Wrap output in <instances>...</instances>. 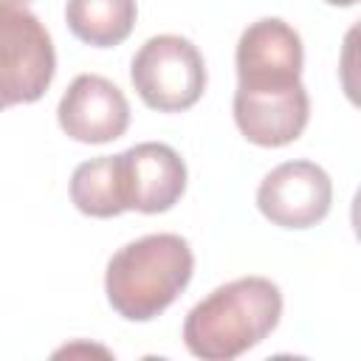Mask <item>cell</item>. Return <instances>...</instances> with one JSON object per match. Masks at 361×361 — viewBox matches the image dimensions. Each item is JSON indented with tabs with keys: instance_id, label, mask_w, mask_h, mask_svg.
Returning a JSON list of instances; mask_svg holds the SVG:
<instances>
[{
	"instance_id": "6da1fadb",
	"label": "cell",
	"mask_w": 361,
	"mask_h": 361,
	"mask_svg": "<svg viewBox=\"0 0 361 361\" xmlns=\"http://www.w3.org/2000/svg\"><path fill=\"white\" fill-rule=\"evenodd\" d=\"M282 316V290L268 276H240L203 296L183 322L195 358L231 361L268 338Z\"/></svg>"
},
{
	"instance_id": "7a4b0ae2",
	"label": "cell",
	"mask_w": 361,
	"mask_h": 361,
	"mask_svg": "<svg viewBox=\"0 0 361 361\" xmlns=\"http://www.w3.org/2000/svg\"><path fill=\"white\" fill-rule=\"evenodd\" d=\"M192 271L195 254L180 234H147L110 257L104 293L121 319L149 322L186 290Z\"/></svg>"
},
{
	"instance_id": "3957f363",
	"label": "cell",
	"mask_w": 361,
	"mask_h": 361,
	"mask_svg": "<svg viewBox=\"0 0 361 361\" xmlns=\"http://www.w3.org/2000/svg\"><path fill=\"white\" fill-rule=\"evenodd\" d=\"M54 71V39L39 17L23 0H0V110L42 99Z\"/></svg>"
},
{
	"instance_id": "277c9868",
	"label": "cell",
	"mask_w": 361,
	"mask_h": 361,
	"mask_svg": "<svg viewBox=\"0 0 361 361\" xmlns=\"http://www.w3.org/2000/svg\"><path fill=\"white\" fill-rule=\"evenodd\" d=\"M130 82L141 102L158 113H183L206 90V62L180 34L149 37L130 62Z\"/></svg>"
},
{
	"instance_id": "5b68a950",
	"label": "cell",
	"mask_w": 361,
	"mask_h": 361,
	"mask_svg": "<svg viewBox=\"0 0 361 361\" xmlns=\"http://www.w3.org/2000/svg\"><path fill=\"white\" fill-rule=\"evenodd\" d=\"M113 158L124 212L161 214L186 192V164L169 144L144 141Z\"/></svg>"
},
{
	"instance_id": "8992f818",
	"label": "cell",
	"mask_w": 361,
	"mask_h": 361,
	"mask_svg": "<svg viewBox=\"0 0 361 361\" xmlns=\"http://www.w3.org/2000/svg\"><path fill=\"white\" fill-rule=\"evenodd\" d=\"M330 203V175L313 161H285L257 189V209L279 228H310L327 217Z\"/></svg>"
},
{
	"instance_id": "52a82bcc",
	"label": "cell",
	"mask_w": 361,
	"mask_h": 361,
	"mask_svg": "<svg viewBox=\"0 0 361 361\" xmlns=\"http://www.w3.org/2000/svg\"><path fill=\"white\" fill-rule=\"evenodd\" d=\"M234 62L240 87H290L302 82V37L285 20L262 17L240 34Z\"/></svg>"
},
{
	"instance_id": "ba28073f",
	"label": "cell",
	"mask_w": 361,
	"mask_h": 361,
	"mask_svg": "<svg viewBox=\"0 0 361 361\" xmlns=\"http://www.w3.org/2000/svg\"><path fill=\"white\" fill-rule=\"evenodd\" d=\"M56 121L62 133L79 144H107L127 133L130 104L110 79L79 73L59 99Z\"/></svg>"
},
{
	"instance_id": "9c48e42d",
	"label": "cell",
	"mask_w": 361,
	"mask_h": 361,
	"mask_svg": "<svg viewBox=\"0 0 361 361\" xmlns=\"http://www.w3.org/2000/svg\"><path fill=\"white\" fill-rule=\"evenodd\" d=\"M310 118V96L302 82L290 87L234 90V124L257 147H285L296 141Z\"/></svg>"
},
{
	"instance_id": "30bf717a",
	"label": "cell",
	"mask_w": 361,
	"mask_h": 361,
	"mask_svg": "<svg viewBox=\"0 0 361 361\" xmlns=\"http://www.w3.org/2000/svg\"><path fill=\"white\" fill-rule=\"evenodd\" d=\"M135 0H68L65 23L71 34L93 48L121 45L135 25Z\"/></svg>"
},
{
	"instance_id": "8fae6325",
	"label": "cell",
	"mask_w": 361,
	"mask_h": 361,
	"mask_svg": "<svg viewBox=\"0 0 361 361\" xmlns=\"http://www.w3.org/2000/svg\"><path fill=\"white\" fill-rule=\"evenodd\" d=\"M71 200L87 217H118L124 212V203L118 192L116 158L102 155L79 164L71 175Z\"/></svg>"
},
{
	"instance_id": "7c38bea8",
	"label": "cell",
	"mask_w": 361,
	"mask_h": 361,
	"mask_svg": "<svg viewBox=\"0 0 361 361\" xmlns=\"http://www.w3.org/2000/svg\"><path fill=\"white\" fill-rule=\"evenodd\" d=\"M324 3H327V6H341V8H344V6H355L358 0H324Z\"/></svg>"
},
{
	"instance_id": "4fadbf2b",
	"label": "cell",
	"mask_w": 361,
	"mask_h": 361,
	"mask_svg": "<svg viewBox=\"0 0 361 361\" xmlns=\"http://www.w3.org/2000/svg\"><path fill=\"white\" fill-rule=\"evenodd\" d=\"M23 3H25V0H23Z\"/></svg>"
}]
</instances>
